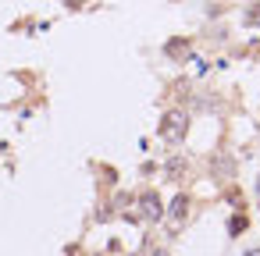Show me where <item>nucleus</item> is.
Returning a JSON list of instances; mask_svg holds the SVG:
<instances>
[{
    "mask_svg": "<svg viewBox=\"0 0 260 256\" xmlns=\"http://www.w3.org/2000/svg\"><path fill=\"white\" fill-rule=\"evenodd\" d=\"M182 132H185V114L171 111L168 121H164V135H168V139H182Z\"/></svg>",
    "mask_w": 260,
    "mask_h": 256,
    "instance_id": "f257e3e1",
    "label": "nucleus"
},
{
    "mask_svg": "<svg viewBox=\"0 0 260 256\" xmlns=\"http://www.w3.org/2000/svg\"><path fill=\"white\" fill-rule=\"evenodd\" d=\"M139 206H143V217H150V221H157V217H160V203H157V196H143V199H139Z\"/></svg>",
    "mask_w": 260,
    "mask_h": 256,
    "instance_id": "f03ea898",
    "label": "nucleus"
},
{
    "mask_svg": "<svg viewBox=\"0 0 260 256\" xmlns=\"http://www.w3.org/2000/svg\"><path fill=\"white\" fill-rule=\"evenodd\" d=\"M185 213V196H178L175 203H171V217H182Z\"/></svg>",
    "mask_w": 260,
    "mask_h": 256,
    "instance_id": "7ed1b4c3",
    "label": "nucleus"
},
{
    "mask_svg": "<svg viewBox=\"0 0 260 256\" xmlns=\"http://www.w3.org/2000/svg\"><path fill=\"white\" fill-rule=\"evenodd\" d=\"M157 256H168V252H157Z\"/></svg>",
    "mask_w": 260,
    "mask_h": 256,
    "instance_id": "20e7f679",
    "label": "nucleus"
}]
</instances>
